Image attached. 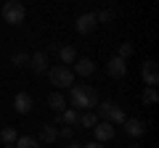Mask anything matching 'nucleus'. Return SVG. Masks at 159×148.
I'll use <instances>...</instances> for the list:
<instances>
[{"label":"nucleus","mask_w":159,"mask_h":148,"mask_svg":"<svg viewBox=\"0 0 159 148\" xmlns=\"http://www.w3.org/2000/svg\"><path fill=\"white\" fill-rule=\"evenodd\" d=\"M98 90L93 85H72L69 87V103L74 111H93L98 106Z\"/></svg>","instance_id":"f257e3e1"},{"label":"nucleus","mask_w":159,"mask_h":148,"mask_svg":"<svg viewBox=\"0 0 159 148\" xmlns=\"http://www.w3.org/2000/svg\"><path fill=\"white\" fill-rule=\"evenodd\" d=\"M19 135H16V127H3L0 130V143L3 146H8V143H16Z\"/></svg>","instance_id":"6ab92c4d"},{"label":"nucleus","mask_w":159,"mask_h":148,"mask_svg":"<svg viewBox=\"0 0 159 148\" xmlns=\"http://www.w3.org/2000/svg\"><path fill=\"white\" fill-rule=\"evenodd\" d=\"M96 27H98L96 13H80L77 21H74V29H77L80 34H90V32H96Z\"/></svg>","instance_id":"0eeeda50"},{"label":"nucleus","mask_w":159,"mask_h":148,"mask_svg":"<svg viewBox=\"0 0 159 148\" xmlns=\"http://www.w3.org/2000/svg\"><path fill=\"white\" fill-rule=\"evenodd\" d=\"M82 148H103V143H96V140H93V143H85Z\"/></svg>","instance_id":"393cba45"},{"label":"nucleus","mask_w":159,"mask_h":148,"mask_svg":"<svg viewBox=\"0 0 159 148\" xmlns=\"http://www.w3.org/2000/svg\"><path fill=\"white\" fill-rule=\"evenodd\" d=\"M37 140H40V143H56V140H58V127L43 124V127L37 130Z\"/></svg>","instance_id":"ddd939ff"},{"label":"nucleus","mask_w":159,"mask_h":148,"mask_svg":"<svg viewBox=\"0 0 159 148\" xmlns=\"http://www.w3.org/2000/svg\"><path fill=\"white\" fill-rule=\"evenodd\" d=\"M127 148H141V146H138V143H130V146H127Z\"/></svg>","instance_id":"cd10ccee"},{"label":"nucleus","mask_w":159,"mask_h":148,"mask_svg":"<svg viewBox=\"0 0 159 148\" xmlns=\"http://www.w3.org/2000/svg\"><path fill=\"white\" fill-rule=\"evenodd\" d=\"M141 101L146 103V106H157V103H159V93H157V87H143Z\"/></svg>","instance_id":"a211bd4d"},{"label":"nucleus","mask_w":159,"mask_h":148,"mask_svg":"<svg viewBox=\"0 0 159 148\" xmlns=\"http://www.w3.org/2000/svg\"><path fill=\"white\" fill-rule=\"evenodd\" d=\"M114 16H117V13H114L111 8H101V11H96V21H98V24H109V21H114Z\"/></svg>","instance_id":"aec40b11"},{"label":"nucleus","mask_w":159,"mask_h":148,"mask_svg":"<svg viewBox=\"0 0 159 148\" xmlns=\"http://www.w3.org/2000/svg\"><path fill=\"white\" fill-rule=\"evenodd\" d=\"M133 53H135V48H133V42H119V58H130Z\"/></svg>","instance_id":"5701e85b"},{"label":"nucleus","mask_w":159,"mask_h":148,"mask_svg":"<svg viewBox=\"0 0 159 148\" xmlns=\"http://www.w3.org/2000/svg\"><path fill=\"white\" fill-rule=\"evenodd\" d=\"M141 77L146 82V87H157L159 85V69H157V61H143L141 66Z\"/></svg>","instance_id":"423d86ee"},{"label":"nucleus","mask_w":159,"mask_h":148,"mask_svg":"<svg viewBox=\"0 0 159 148\" xmlns=\"http://www.w3.org/2000/svg\"><path fill=\"white\" fill-rule=\"evenodd\" d=\"M122 132H125L127 137H141L143 132H146V124H143L141 119H125L122 122Z\"/></svg>","instance_id":"9b49d317"},{"label":"nucleus","mask_w":159,"mask_h":148,"mask_svg":"<svg viewBox=\"0 0 159 148\" xmlns=\"http://www.w3.org/2000/svg\"><path fill=\"white\" fill-rule=\"evenodd\" d=\"M58 137H61V140H72L74 137V127H61V130H58Z\"/></svg>","instance_id":"b1692460"},{"label":"nucleus","mask_w":159,"mask_h":148,"mask_svg":"<svg viewBox=\"0 0 159 148\" xmlns=\"http://www.w3.org/2000/svg\"><path fill=\"white\" fill-rule=\"evenodd\" d=\"M93 135H96V143H109L114 135H117V130H114V124L111 122H98L96 127H93Z\"/></svg>","instance_id":"6e6552de"},{"label":"nucleus","mask_w":159,"mask_h":148,"mask_svg":"<svg viewBox=\"0 0 159 148\" xmlns=\"http://www.w3.org/2000/svg\"><path fill=\"white\" fill-rule=\"evenodd\" d=\"M69 69H72L74 74H80V77H90V74L96 72V63H93L88 56H77V61H74Z\"/></svg>","instance_id":"1a4fd4ad"},{"label":"nucleus","mask_w":159,"mask_h":148,"mask_svg":"<svg viewBox=\"0 0 159 148\" xmlns=\"http://www.w3.org/2000/svg\"><path fill=\"white\" fill-rule=\"evenodd\" d=\"M16 148H40V140L32 137V135H24V137L16 140Z\"/></svg>","instance_id":"412c9836"},{"label":"nucleus","mask_w":159,"mask_h":148,"mask_svg":"<svg viewBox=\"0 0 159 148\" xmlns=\"http://www.w3.org/2000/svg\"><path fill=\"white\" fill-rule=\"evenodd\" d=\"M32 106H34V101H32L29 93H16V95H13V108H16L19 114H29Z\"/></svg>","instance_id":"f8f14e48"},{"label":"nucleus","mask_w":159,"mask_h":148,"mask_svg":"<svg viewBox=\"0 0 159 148\" xmlns=\"http://www.w3.org/2000/svg\"><path fill=\"white\" fill-rule=\"evenodd\" d=\"M11 63H13L16 69H21V66H29V56L19 50V53H13V56H11Z\"/></svg>","instance_id":"4be33fe9"},{"label":"nucleus","mask_w":159,"mask_h":148,"mask_svg":"<svg viewBox=\"0 0 159 148\" xmlns=\"http://www.w3.org/2000/svg\"><path fill=\"white\" fill-rule=\"evenodd\" d=\"M98 122H101V119H98L96 111H82V114H80V119H77V127H88V130H93Z\"/></svg>","instance_id":"dca6fc26"},{"label":"nucleus","mask_w":159,"mask_h":148,"mask_svg":"<svg viewBox=\"0 0 159 148\" xmlns=\"http://www.w3.org/2000/svg\"><path fill=\"white\" fill-rule=\"evenodd\" d=\"M106 74L111 77V80H125V74H127V63H125V58L111 56V58L106 61Z\"/></svg>","instance_id":"39448f33"},{"label":"nucleus","mask_w":159,"mask_h":148,"mask_svg":"<svg viewBox=\"0 0 159 148\" xmlns=\"http://www.w3.org/2000/svg\"><path fill=\"white\" fill-rule=\"evenodd\" d=\"M29 69H32L34 74H45L48 72V53L45 50H37L29 56Z\"/></svg>","instance_id":"9d476101"},{"label":"nucleus","mask_w":159,"mask_h":148,"mask_svg":"<svg viewBox=\"0 0 159 148\" xmlns=\"http://www.w3.org/2000/svg\"><path fill=\"white\" fill-rule=\"evenodd\" d=\"M77 119H80V111H74V108H64L58 114V122L64 127H77Z\"/></svg>","instance_id":"2eb2a0df"},{"label":"nucleus","mask_w":159,"mask_h":148,"mask_svg":"<svg viewBox=\"0 0 159 148\" xmlns=\"http://www.w3.org/2000/svg\"><path fill=\"white\" fill-rule=\"evenodd\" d=\"M96 114H98V119L111 122V124H122V122L127 119V116H125V111H122V106H117L114 101H98Z\"/></svg>","instance_id":"f03ea898"},{"label":"nucleus","mask_w":159,"mask_h":148,"mask_svg":"<svg viewBox=\"0 0 159 148\" xmlns=\"http://www.w3.org/2000/svg\"><path fill=\"white\" fill-rule=\"evenodd\" d=\"M48 80H51V85L56 87H72L74 85V72L69 66H64V63H58V66H48Z\"/></svg>","instance_id":"20e7f679"},{"label":"nucleus","mask_w":159,"mask_h":148,"mask_svg":"<svg viewBox=\"0 0 159 148\" xmlns=\"http://www.w3.org/2000/svg\"><path fill=\"white\" fill-rule=\"evenodd\" d=\"M48 106H51L53 111H56V114H61L64 108H66V98H64L58 90H53L51 95H48Z\"/></svg>","instance_id":"4468645a"},{"label":"nucleus","mask_w":159,"mask_h":148,"mask_svg":"<svg viewBox=\"0 0 159 148\" xmlns=\"http://www.w3.org/2000/svg\"><path fill=\"white\" fill-rule=\"evenodd\" d=\"M3 19H6L11 27L24 24V19H27V8H24V3H21V0H6V3H3Z\"/></svg>","instance_id":"7ed1b4c3"},{"label":"nucleus","mask_w":159,"mask_h":148,"mask_svg":"<svg viewBox=\"0 0 159 148\" xmlns=\"http://www.w3.org/2000/svg\"><path fill=\"white\" fill-rule=\"evenodd\" d=\"M66 148H82V143H77V140H69V143H66Z\"/></svg>","instance_id":"a878e982"},{"label":"nucleus","mask_w":159,"mask_h":148,"mask_svg":"<svg viewBox=\"0 0 159 148\" xmlns=\"http://www.w3.org/2000/svg\"><path fill=\"white\" fill-rule=\"evenodd\" d=\"M3 148H16V143H8V146H3Z\"/></svg>","instance_id":"bb28decb"},{"label":"nucleus","mask_w":159,"mask_h":148,"mask_svg":"<svg viewBox=\"0 0 159 148\" xmlns=\"http://www.w3.org/2000/svg\"><path fill=\"white\" fill-rule=\"evenodd\" d=\"M56 53H58V58H61V63H64V66H69V63H74V61H77V50H74L72 45L58 48Z\"/></svg>","instance_id":"f3484780"}]
</instances>
